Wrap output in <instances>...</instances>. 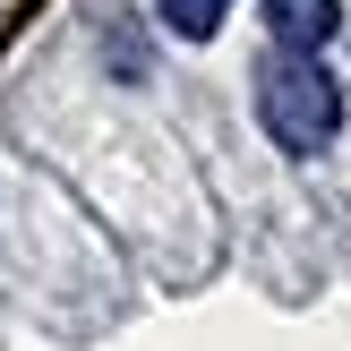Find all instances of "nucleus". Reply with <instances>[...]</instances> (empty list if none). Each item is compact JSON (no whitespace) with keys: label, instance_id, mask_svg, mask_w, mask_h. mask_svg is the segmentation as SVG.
I'll return each instance as SVG.
<instances>
[{"label":"nucleus","instance_id":"f257e3e1","mask_svg":"<svg viewBox=\"0 0 351 351\" xmlns=\"http://www.w3.org/2000/svg\"><path fill=\"white\" fill-rule=\"evenodd\" d=\"M257 120L283 154H326L343 129V95L317 51H266L257 60Z\"/></svg>","mask_w":351,"mask_h":351},{"label":"nucleus","instance_id":"f03ea898","mask_svg":"<svg viewBox=\"0 0 351 351\" xmlns=\"http://www.w3.org/2000/svg\"><path fill=\"white\" fill-rule=\"evenodd\" d=\"M274 51H326V34L343 26V0H266Z\"/></svg>","mask_w":351,"mask_h":351},{"label":"nucleus","instance_id":"7ed1b4c3","mask_svg":"<svg viewBox=\"0 0 351 351\" xmlns=\"http://www.w3.org/2000/svg\"><path fill=\"white\" fill-rule=\"evenodd\" d=\"M154 9H163V26L180 34V43H206V34L223 26V9H232V0H154Z\"/></svg>","mask_w":351,"mask_h":351}]
</instances>
